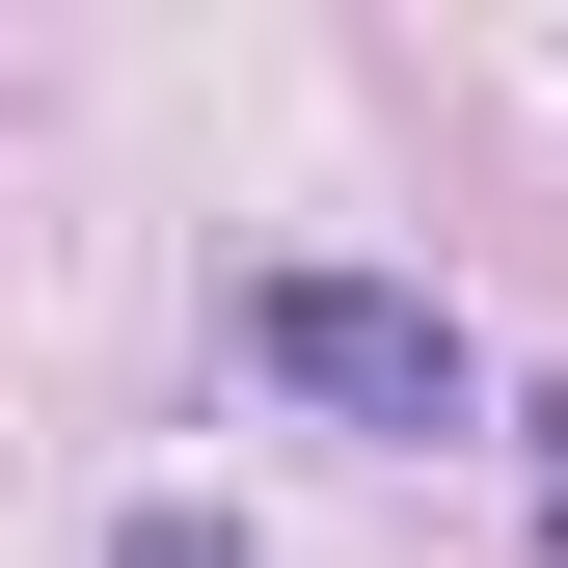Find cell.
<instances>
[{
    "mask_svg": "<svg viewBox=\"0 0 568 568\" xmlns=\"http://www.w3.org/2000/svg\"><path fill=\"white\" fill-rule=\"evenodd\" d=\"M244 379L325 406V434H460L487 406V325L434 271H244Z\"/></svg>",
    "mask_w": 568,
    "mask_h": 568,
    "instance_id": "1",
    "label": "cell"
},
{
    "mask_svg": "<svg viewBox=\"0 0 568 568\" xmlns=\"http://www.w3.org/2000/svg\"><path fill=\"white\" fill-rule=\"evenodd\" d=\"M109 568H244V541L190 515V487H135V515H109Z\"/></svg>",
    "mask_w": 568,
    "mask_h": 568,
    "instance_id": "2",
    "label": "cell"
},
{
    "mask_svg": "<svg viewBox=\"0 0 568 568\" xmlns=\"http://www.w3.org/2000/svg\"><path fill=\"white\" fill-rule=\"evenodd\" d=\"M515 434H541V568H568V379H541V406H515Z\"/></svg>",
    "mask_w": 568,
    "mask_h": 568,
    "instance_id": "3",
    "label": "cell"
}]
</instances>
